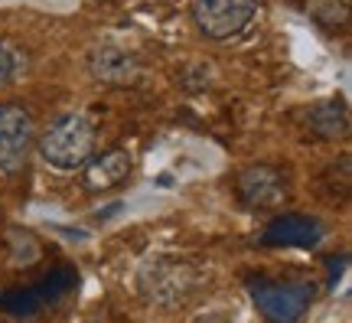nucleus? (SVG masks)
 I'll return each instance as SVG.
<instances>
[{"instance_id": "f257e3e1", "label": "nucleus", "mask_w": 352, "mask_h": 323, "mask_svg": "<svg viewBox=\"0 0 352 323\" xmlns=\"http://www.w3.org/2000/svg\"><path fill=\"white\" fill-rule=\"evenodd\" d=\"M39 157L56 170H82L95 154V125L85 114H63L43 134H36Z\"/></svg>"}, {"instance_id": "f03ea898", "label": "nucleus", "mask_w": 352, "mask_h": 323, "mask_svg": "<svg viewBox=\"0 0 352 323\" xmlns=\"http://www.w3.org/2000/svg\"><path fill=\"white\" fill-rule=\"evenodd\" d=\"M248 294L264 323H300L314 304V284H303V281L248 278Z\"/></svg>"}, {"instance_id": "7ed1b4c3", "label": "nucleus", "mask_w": 352, "mask_h": 323, "mask_svg": "<svg viewBox=\"0 0 352 323\" xmlns=\"http://www.w3.org/2000/svg\"><path fill=\"white\" fill-rule=\"evenodd\" d=\"M138 287L147 300L164 304V307H173V304H183V300H189L196 294V287H199V271H196L192 264H186V261L153 258L140 268Z\"/></svg>"}, {"instance_id": "20e7f679", "label": "nucleus", "mask_w": 352, "mask_h": 323, "mask_svg": "<svg viewBox=\"0 0 352 323\" xmlns=\"http://www.w3.org/2000/svg\"><path fill=\"white\" fill-rule=\"evenodd\" d=\"M258 0H192V23L206 39L226 43L248 30Z\"/></svg>"}, {"instance_id": "39448f33", "label": "nucleus", "mask_w": 352, "mask_h": 323, "mask_svg": "<svg viewBox=\"0 0 352 323\" xmlns=\"http://www.w3.org/2000/svg\"><path fill=\"white\" fill-rule=\"evenodd\" d=\"M36 144L33 114L23 105H0V174H20Z\"/></svg>"}, {"instance_id": "423d86ee", "label": "nucleus", "mask_w": 352, "mask_h": 323, "mask_svg": "<svg viewBox=\"0 0 352 323\" xmlns=\"http://www.w3.org/2000/svg\"><path fill=\"white\" fill-rule=\"evenodd\" d=\"M239 187V196L245 206L252 209H274L287 199V189H290V180L280 167H271V163H252L245 167L235 180Z\"/></svg>"}, {"instance_id": "0eeeda50", "label": "nucleus", "mask_w": 352, "mask_h": 323, "mask_svg": "<svg viewBox=\"0 0 352 323\" xmlns=\"http://www.w3.org/2000/svg\"><path fill=\"white\" fill-rule=\"evenodd\" d=\"M261 242L274 249H316L323 242V222L303 212H284L267 222Z\"/></svg>"}, {"instance_id": "6e6552de", "label": "nucleus", "mask_w": 352, "mask_h": 323, "mask_svg": "<svg viewBox=\"0 0 352 323\" xmlns=\"http://www.w3.org/2000/svg\"><path fill=\"white\" fill-rule=\"evenodd\" d=\"M88 72L104 85H127L138 75V63L131 52L118 50V46H98L88 56Z\"/></svg>"}, {"instance_id": "1a4fd4ad", "label": "nucleus", "mask_w": 352, "mask_h": 323, "mask_svg": "<svg viewBox=\"0 0 352 323\" xmlns=\"http://www.w3.org/2000/svg\"><path fill=\"white\" fill-rule=\"evenodd\" d=\"M131 174V154L121 147L101 154L85 163V187L88 189H111Z\"/></svg>"}, {"instance_id": "9d476101", "label": "nucleus", "mask_w": 352, "mask_h": 323, "mask_svg": "<svg viewBox=\"0 0 352 323\" xmlns=\"http://www.w3.org/2000/svg\"><path fill=\"white\" fill-rule=\"evenodd\" d=\"M310 131L323 140H336V137H346L349 131V112H346V101L342 98H329L320 101L316 108H310Z\"/></svg>"}, {"instance_id": "9b49d317", "label": "nucleus", "mask_w": 352, "mask_h": 323, "mask_svg": "<svg viewBox=\"0 0 352 323\" xmlns=\"http://www.w3.org/2000/svg\"><path fill=\"white\" fill-rule=\"evenodd\" d=\"M78 284V271L72 264H59L56 271H50V278H43L36 287L39 300H43V307H52V304H59L65 294H72V287Z\"/></svg>"}, {"instance_id": "f8f14e48", "label": "nucleus", "mask_w": 352, "mask_h": 323, "mask_svg": "<svg viewBox=\"0 0 352 323\" xmlns=\"http://www.w3.org/2000/svg\"><path fill=\"white\" fill-rule=\"evenodd\" d=\"M0 311L13 320H30L43 311V300H39L36 287H10L0 294Z\"/></svg>"}, {"instance_id": "ddd939ff", "label": "nucleus", "mask_w": 352, "mask_h": 323, "mask_svg": "<svg viewBox=\"0 0 352 323\" xmlns=\"http://www.w3.org/2000/svg\"><path fill=\"white\" fill-rule=\"evenodd\" d=\"M7 245H10V255H13V264H23V268H30V264H36L39 255H43V249H39V242L33 232H26V229H10L7 232Z\"/></svg>"}, {"instance_id": "4468645a", "label": "nucleus", "mask_w": 352, "mask_h": 323, "mask_svg": "<svg viewBox=\"0 0 352 323\" xmlns=\"http://www.w3.org/2000/svg\"><path fill=\"white\" fill-rule=\"evenodd\" d=\"M310 17L316 23L336 30V26H342L349 20V3L346 0H310Z\"/></svg>"}, {"instance_id": "2eb2a0df", "label": "nucleus", "mask_w": 352, "mask_h": 323, "mask_svg": "<svg viewBox=\"0 0 352 323\" xmlns=\"http://www.w3.org/2000/svg\"><path fill=\"white\" fill-rule=\"evenodd\" d=\"M20 69V56L7 46V43H0V88H7L13 82V75Z\"/></svg>"}, {"instance_id": "dca6fc26", "label": "nucleus", "mask_w": 352, "mask_h": 323, "mask_svg": "<svg viewBox=\"0 0 352 323\" xmlns=\"http://www.w3.org/2000/svg\"><path fill=\"white\" fill-rule=\"evenodd\" d=\"M342 264H346V255H340V258H329V287L336 284V278L342 274Z\"/></svg>"}]
</instances>
